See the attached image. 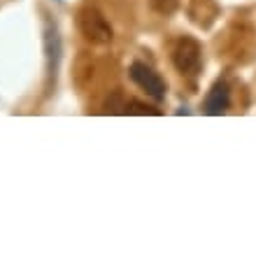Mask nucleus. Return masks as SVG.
Wrapping results in <instances>:
<instances>
[{"instance_id": "f03ea898", "label": "nucleus", "mask_w": 256, "mask_h": 254, "mask_svg": "<svg viewBox=\"0 0 256 254\" xmlns=\"http://www.w3.org/2000/svg\"><path fill=\"white\" fill-rule=\"evenodd\" d=\"M172 63H175V68L182 75H189V77L198 75L200 63H202L200 45H198L194 38H182V40L175 45V49H172Z\"/></svg>"}, {"instance_id": "7ed1b4c3", "label": "nucleus", "mask_w": 256, "mask_h": 254, "mask_svg": "<svg viewBox=\"0 0 256 254\" xmlns=\"http://www.w3.org/2000/svg\"><path fill=\"white\" fill-rule=\"evenodd\" d=\"M128 73H130V80H133L149 98H154V101H163V98H166V82L158 77V73H154V68H149L147 63L135 61Z\"/></svg>"}, {"instance_id": "20e7f679", "label": "nucleus", "mask_w": 256, "mask_h": 254, "mask_svg": "<svg viewBox=\"0 0 256 254\" xmlns=\"http://www.w3.org/2000/svg\"><path fill=\"white\" fill-rule=\"evenodd\" d=\"M230 107V91H228V84L226 82H214V87L210 89V94L205 96V103H202V110L205 114H224L226 110Z\"/></svg>"}, {"instance_id": "f257e3e1", "label": "nucleus", "mask_w": 256, "mask_h": 254, "mask_svg": "<svg viewBox=\"0 0 256 254\" xmlns=\"http://www.w3.org/2000/svg\"><path fill=\"white\" fill-rule=\"evenodd\" d=\"M77 21H80V31L84 33L86 40L96 42V45H108L112 40V26L96 7H84Z\"/></svg>"}, {"instance_id": "39448f33", "label": "nucleus", "mask_w": 256, "mask_h": 254, "mask_svg": "<svg viewBox=\"0 0 256 254\" xmlns=\"http://www.w3.org/2000/svg\"><path fill=\"white\" fill-rule=\"evenodd\" d=\"M44 45H47V59H49V73L54 75L56 66H58V56H61V40H58V33L56 28L49 26L47 28V38H44Z\"/></svg>"}, {"instance_id": "0eeeda50", "label": "nucleus", "mask_w": 256, "mask_h": 254, "mask_svg": "<svg viewBox=\"0 0 256 254\" xmlns=\"http://www.w3.org/2000/svg\"><path fill=\"white\" fill-rule=\"evenodd\" d=\"M152 5H154V10H158V12L170 14L177 7V0H152Z\"/></svg>"}, {"instance_id": "423d86ee", "label": "nucleus", "mask_w": 256, "mask_h": 254, "mask_svg": "<svg viewBox=\"0 0 256 254\" xmlns=\"http://www.w3.org/2000/svg\"><path fill=\"white\" fill-rule=\"evenodd\" d=\"M124 114H161V110H156V107H149L140 101H126L122 107Z\"/></svg>"}]
</instances>
